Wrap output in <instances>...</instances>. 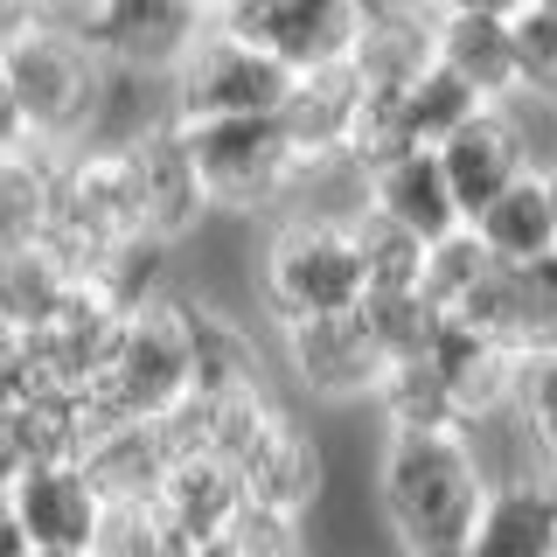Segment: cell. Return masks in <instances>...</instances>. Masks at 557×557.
Wrapping results in <instances>:
<instances>
[{
	"instance_id": "obj_1",
	"label": "cell",
	"mask_w": 557,
	"mask_h": 557,
	"mask_svg": "<svg viewBox=\"0 0 557 557\" xmlns=\"http://www.w3.org/2000/svg\"><path fill=\"white\" fill-rule=\"evenodd\" d=\"M487 474L474 432H383L376 509L397 557H460L487 509Z\"/></svg>"
},
{
	"instance_id": "obj_2",
	"label": "cell",
	"mask_w": 557,
	"mask_h": 557,
	"mask_svg": "<svg viewBox=\"0 0 557 557\" xmlns=\"http://www.w3.org/2000/svg\"><path fill=\"white\" fill-rule=\"evenodd\" d=\"M0 70H8L14 98H22L35 153H84L98 147L104 104H112V63L63 22H35L0 42Z\"/></svg>"
},
{
	"instance_id": "obj_3",
	"label": "cell",
	"mask_w": 557,
	"mask_h": 557,
	"mask_svg": "<svg viewBox=\"0 0 557 557\" xmlns=\"http://www.w3.org/2000/svg\"><path fill=\"white\" fill-rule=\"evenodd\" d=\"M196 383V327H188L182 293H153L147 307L126 313L104 370L91 376L84 405L98 425H161Z\"/></svg>"
},
{
	"instance_id": "obj_4",
	"label": "cell",
	"mask_w": 557,
	"mask_h": 557,
	"mask_svg": "<svg viewBox=\"0 0 557 557\" xmlns=\"http://www.w3.org/2000/svg\"><path fill=\"white\" fill-rule=\"evenodd\" d=\"M362 300H370V272H362V251H356L348 223L307 216V209L272 216L265 251H258V307H265L272 327L356 313Z\"/></svg>"
},
{
	"instance_id": "obj_5",
	"label": "cell",
	"mask_w": 557,
	"mask_h": 557,
	"mask_svg": "<svg viewBox=\"0 0 557 557\" xmlns=\"http://www.w3.org/2000/svg\"><path fill=\"white\" fill-rule=\"evenodd\" d=\"M188 153H196L202 196L223 216H286L293 188H300V147H293L286 119H209V126H182Z\"/></svg>"
},
{
	"instance_id": "obj_6",
	"label": "cell",
	"mask_w": 557,
	"mask_h": 557,
	"mask_svg": "<svg viewBox=\"0 0 557 557\" xmlns=\"http://www.w3.org/2000/svg\"><path fill=\"white\" fill-rule=\"evenodd\" d=\"M293 91V77L278 70L251 35L209 22L188 57L174 63L168 77V119L174 126H209V119H258V112H278Z\"/></svg>"
},
{
	"instance_id": "obj_7",
	"label": "cell",
	"mask_w": 557,
	"mask_h": 557,
	"mask_svg": "<svg viewBox=\"0 0 557 557\" xmlns=\"http://www.w3.org/2000/svg\"><path fill=\"white\" fill-rule=\"evenodd\" d=\"M278 335V362H286L293 391L313 405H370L391 376L376 335L362 327V313H327V321H293L272 327Z\"/></svg>"
},
{
	"instance_id": "obj_8",
	"label": "cell",
	"mask_w": 557,
	"mask_h": 557,
	"mask_svg": "<svg viewBox=\"0 0 557 557\" xmlns=\"http://www.w3.org/2000/svg\"><path fill=\"white\" fill-rule=\"evenodd\" d=\"M237 467V487L244 502L258 509H278V516H313L321 509V487H327V460H321V440L307 432V418H293V405H278L244 432V446L231 453Z\"/></svg>"
},
{
	"instance_id": "obj_9",
	"label": "cell",
	"mask_w": 557,
	"mask_h": 557,
	"mask_svg": "<svg viewBox=\"0 0 557 557\" xmlns=\"http://www.w3.org/2000/svg\"><path fill=\"white\" fill-rule=\"evenodd\" d=\"M209 22L182 0H84L77 35L112 63V77H174V63L188 57Z\"/></svg>"
},
{
	"instance_id": "obj_10",
	"label": "cell",
	"mask_w": 557,
	"mask_h": 557,
	"mask_svg": "<svg viewBox=\"0 0 557 557\" xmlns=\"http://www.w3.org/2000/svg\"><path fill=\"white\" fill-rule=\"evenodd\" d=\"M126 168H133V188H139V216H147V237L174 251L182 237L202 231V216H216L202 196V174H196V153H188V133L174 126V119H147V126H133L126 139Z\"/></svg>"
},
{
	"instance_id": "obj_11",
	"label": "cell",
	"mask_w": 557,
	"mask_h": 557,
	"mask_svg": "<svg viewBox=\"0 0 557 557\" xmlns=\"http://www.w3.org/2000/svg\"><path fill=\"white\" fill-rule=\"evenodd\" d=\"M8 509L22 522L28 550H57V557H91L104 522H112V502L98 495V481L84 474V460L22 467V474L8 481Z\"/></svg>"
},
{
	"instance_id": "obj_12",
	"label": "cell",
	"mask_w": 557,
	"mask_h": 557,
	"mask_svg": "<svg viewBox=\"0 0 557 557\" xmlns=\"http://www.w3.org/2000/svg\"><path fill=\"white\" fill-rule=\"evenodd\" d=\"M362 14H370V0H272L265 14L223 22V28L251 35L286 77H313V70H335V63L356 57Z\"/></svg>"
},
{
	"instance_id": "obj_13",
	"label": "cell",
	"mask_w": 557,
	"mask_h": 557,
	"mask_svg": "<svg viewBox=\"0 0 557 557\" xmlns=\"http://www.w3.org/2000/svg\"><path fill=\"white\" fill-rule=\"evenodd\" d=\"M440 168H446V188H453L460 223H474L481 209L502 196V188H516L522 174L536 168V147L522 139L509 104H487L481 119H467V126L440 147Z\"/></svg>"
},
{
	"instance_id": "obj_14",
	"label": "cell",
	"mask_w": 557,
	"mask_h": 557,
	"mask_svg": "<svg viewBox=\"0 0 557 557\" xmlns=\"http://www.w3.org/2000/svg\"><path fill=\"white\" fill-rule=\"evenodd\" d=\"M432 63H440V8H425V0H370L356 57H348V70L362 77V91L397 98V91H411Z\"/></svg>"
},
{
	"instance_id": "obj_15",
	"label": "cell",
	"mask_w": 557,
	"mask_h": 557,
	"mask_svg": "<svg viewBox=\"0 0 557 557\" xmlns=\"http://www.w3.org/2000/svg\"><path fill=\"white\" fill-rule=\"evenodd\" d=\"M425 362L440 370V383L453 391V405H460V425H467V432H481V425H495V418H509L522 362H516L502 342H487L481 327L440 321V342H432Z\"/></svg>"
},
{
	"instance_id": "obj_16",
	"label": "cell",
	"mask_w": 557,
	"mask_h": 557,
	"mask_svg": "<svg viewBox=\"0 0 557 557\" xmlns=\"http://www.w3.org/2000/svg\"><path fill=\"white\" fill-rule=\"evenodd\" d=\"M278 119H286L300 161H342V153H356V139H362L370 91H362V77L348 63H335V70H313V77H293Z\"/></svg>"
},
{
	"instance_id": "obj_17",
	"label": "cell",
	"mask_w": 557,
	"mask_h": 557,
	"mask_svg": "<svg viewBox=\"0 0 557 557\" xmlns=\"http://www.w3.org/2000/svg\"><path fill=\"white\" fill-rule=\"evenodd\" d=\"M460 557H557V481H544L536 467L502 474Z\"/></svg>"
},
{
	"instance_id": "obj_18",
	"label": "cell",
	"mask_w": 557,
	"mask_h": 557,
	"mask_svg": "<svg viewBox=\"0 0 557 557\" xmlns=\"http://www.w3.org/2000/svg\"><path fill=\"white\" fill-rule=\"evenodd\" d=\"M370 209L391 216L397 231H411L418 244H440V237L460 231V209H453L446 168L432 147H405V153L370 161Z\"/></svg>"
},
{
	"instance_id": "obj_19",
	"label": "cell",
	"mask_w": 557,
	"mask_h": 557,
	"mask_svg": "<svg viewBox=\"0 0 557 557\" xmlns=\"http://www.w3.org/2000/svg\"><path fill=\"white\" fill-rule=\"evenodd\" d=\"M237 509H244L237 467L216 460V453H188V460H174L168 481H161V495H153V516H161L188 550L216 544V536L237 522Z\"/></svg>"
},
{
	"instance_id": "obj_20",
	"label": "cell",
	"mask_w": 557,
	"mask_h": 557,
	"mask_svg": "<svg viewBox=\"0 0 557 557\" xmlns=\"http://www.w3.org/2000/svg\"><path fill=\"white\" fill-rule=\"evenodd\" d=\"M174 453L161 440V425H98L84 446V474L98 481V495L112 509H153Z\"/></svg>"
},
{
	"instance_id": "obj_21",
	"label": "cell",
	"mask_w": 557,
	"mask_h": 557,
	"mask_svg": "<svg viewBox=\"0 0 557 557\" xmlns=\"http://www.w3.org/2000/svg\"><path fill=\"white\" fill-rule=\"evenodd\" d=\"M440 63L481 104H509L516 98V22H502V14H467V8H440Z\"/></svg>"
},
{
	"instance_id": "obj_22",
	"label": "cell",
	"mask_w": 557,
	"mask_h": 557,
	"mask_svg": "<svg viewBox=\"0 0 557 557\" xmlns=\"http://www.w3.org/2000/svg\"><path fill=\"white\" fill-rule=\"evenodd\" d=\"M495 265H544L557 251V223H550V188H544V168H530L516 188H502L495 202L467 223Z\"/></svg>"
},
{
	"instance_id": "obj_23",
	"label": "cell",
	"mask_w": 557,
	"mask_h": 557,
	"mask_svg": "<svg viewBox=\"0 0 557 557\" xmlns=\"http://www.w3.org/2000/svg\"><path fill=\"white\" fill-rule=\"evenodd\" d=\"M49 209H57V153H14V161H0V258L42 251Z\"/></svg>"
},
{
	"instance_id": "obj_24",
	"label": "cell",
	"mask_w": 557,
	"mask_h": 557,
	"mask_svg": "<svg viewBox=\"0 0 557 557\" xmlns=\"http://www.w3.org/2000/svg\"><path fill=\"white\" fill-rule=\"evenodd\" d=\"M383 432H467L460 425V405H453V391L440 383L425 356L418 362H391V376H383V391L370 397Z\"/></svg>"
},
{
	"instance_id": "obj_25",
	"label": "cell",
	"mask_w": 557,
	"mask_h": 557,
	"mask_svg": "<svg viewBox=\"0 0 557 557\" xmlns=\"http://www.w3.org/2000/svg\"><path fill=\"white\" fill-rule=\"evenodd\" d=\"M487 278H495V258H487V244L460 223L453 237H440L425 251V278H418V293H425V300L453 321V313H467V300H474Z\"/></svg>"
},
{
	"instance_id": "obj_26",
	"label": "cell",
	"mask_w": 557,
	"mask_h": 557,
	"mask_svg": "<svg viewBox=\"0 0 557 557\" xmlns=\"http://www.w3.org/2000/svg\"><path fill=\"white\" fill-rule=\"evenodd\" d=\"M356 313H362V327L376 335L383 362H418V356H432V342H440V321H446V313L432 307L425 293H370Z\"/></svg>"
},
{
	"instance_id": "obj_27",
	"label": "cell",
	"mask_w": 557,
	"mask_h": 557,
	"mask_svg": "<svg viewBox=\"0 0 557 557\" xmlns=\"http://www.w3.org/2000/svg\"><path fill=\"white\" fill-rule=\"evenodd\" d=\"M348 231H356V251H362V272H370V293H418L432 244H418L411 231H397L391 216H376V209H362Z\"/></svg>"
},
{
	"instance_id": "obj_28",
	"label": "cell",
	"mask_w": 557,
	"mask_h": 557,
	"mask_svg": "<svg viewBox=\"0 0 557 557\" xmlns=\"http://www.w3.org/2000/svg\"><path fill=\"white\" fill-rule=\"evenodd\" d=\"M509 418H516L522 446H530L536 474L557 481V348H550V356H530V362H522Z\"/></svg>"
},
{
	"instance_id": "obj_29",
	"label": "cell",
	"mask_w": 557,
	"mask_h": 557,
	"mask_svg": "<svg viewBox=\"0 0 557 557\" xmlns=\"http://www.w3.org/2000/svg\"><path fill=\"white\" fill-rule=\"evenodd\" d=\"M516 98L557 112V14L544 8L516 14Z\"/></svg>"
},
{
	"instance_id": "obj_30",
	"label": "cell",
	"mask_w": 557,
	"mask_h": 557,
	"mask_svg": "<svg viewBox=\"0 0 557 557\" xmlns=\"http://www.w3.org/2000/svg\"><path fill=\"white\" fill-rule=\"evenodd\" d=\"M223 544L237 557H307V522L300 516H278V509H258V502H244L237 522L223 530Z\"/></svg>"
},
{
	"instance_id": "obj_31",
	"label": "cell",
	"mask_w": 557,
	"mask_h": 557,
	"mask_svg": "<svg viewBox=\"0 0 557 557\" xmlns=\"http://www.w3.org/2000/svg\"><path fill=\"white\" fill-rule=\"evenodd\" d=\"M91 557H188V544L153 509H112V522H104Z\"/></svg>"
},
{
	"instance_id": "obj_32",
	"label": "cell",
	"mask_w": 557,
	"mask_h": 557,
	"mask_svg": "<svg viewBox=\"0 0 557 557\" xmlns=\"http://www.w3.org/2000/svg\"><path fill=\"white\" fill-rule=\"evenodd\" d=\"M14 153H35V139H28V119H22V98H14L8 70H0V161H14Z\"/></svg>"
},
{
	"instance_id": "obj_33",
	"label": "cell",
	"mask_w": 557,
	"mask_h": 557,
	"mask_svg": "<svg viewBox=\"0 0 557 557\" xmlns=\"http://www.w3.org/2000/svg\"><path fill=\"white\" fill-rule=\"evenodd\" d=\"M440 8H467V14H502V22H516L530 0H440Z\"/></svg>"
},
{
	"instance_id": "obj_34",
	"label": "cell",
	"mask_w": 557,
	"mask_h": 557,
	"mask_svg": "<svg viewBox=\"0 0 557 557\" xmlns=\"http://www.w3.org/2000/svg\"><path fill=\"white\" fill-rule=\"evenodd\" d=\"M272 0H216V22H251V14H265Z\"/></svg>"
},
{
	"instance_id": "obj_35",
	"label": "cell",
	"mask_w": 557,
	"mask_h": 557,
	"mask_svg": "<svg viewBox=\"0 0 557 557\" xmlns=\"http://www.w3.org/2000/svg\"><path fill=\"white\" fill-rule=\"evenodd\" d=\"M22 342H28V335H14V327L0 321V376H14V362H22Z\"/></svg>"
},
{
	"instance_id": "obj_36",
	"label": "cell",
	"mask_w": 557,
	"mask_h": 557,
	"mask_svg": "<svg viewBox=\"0 0 557 557\" xmlns=\"http://www.w3.org/2000/svg\"><path fill=\"white\" fill-rule=\"evenodd\" d=\"M544 188H550V223H557V161L544 168Z\"/></svg>"
},
{
	"instance_id": "obj_37",
	"label": "cell",
	"mask_w": 557,
	"mask_h": 557,
	"mask_svg": "<svg viewBox=\"0 0 557 557\" xmlns=\"http://www.w3.org/2000/svg\"><path fill=\"white\" fill-rule=\"evenodd\" d=\"M182 8H196L202 22H216V0H182Z\"/></svg>"
},
{
	"instance_id": "obj_38",
	"label": "cell",
	"mask_w": 557,
	"mask_h": 557,
	"mask_svg": "<svg viewBox=\"0 0 557 557\" xmlns=\"http://www.w3.org/2000/svg\"><path fill=\"white\" fill-rule=\"evenodd\" d=\"M530 8H544V14H557V0H530Z\"/></svg>"
},
{
	"instance_id": "obj_39",
	"label": "cell",
	"mask_w": 557,
	"mask_h": 557,
	"mask_svg": "<svg viewBox=\"0 0 557 557\" xmlns=\"http://www.w3.org/2000/svg\"><path fill=\"white\" fill-rule=\"evenodd\" d=\"M28 557H57V550H28Z\"/></svg>"
},
{
	"instance_id": "obj_40",
	"label": "cell",
	"mask_w": 557,
	"mask_h": 557,
	"mask_svg": "<svg viewBox=\"0 0 557 557\" xmlns=\"http://www.w3.org/2000/svg\"><path fill=\"white\" fill-rule=\"evenodd\" d=\"M425 8H440V0H425Z\"/></svg>"
}]
</instances>
